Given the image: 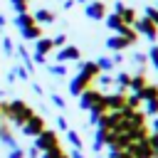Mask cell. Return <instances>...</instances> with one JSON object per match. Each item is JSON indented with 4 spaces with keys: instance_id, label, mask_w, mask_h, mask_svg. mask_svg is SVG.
Returning a JSON list of instances; mask_svg holds the SVG:
<instances>
[{
    "instance_id": "6da1fadb",
    "label": "cell",
    "mask_w": 158,
    "mask_h": 158,
    "mask_svg": "<svg viewBox=\"0 0 158 158\" xmlns=\"http://www.w3.org/2000/svg\"><path fill=\"white\" fill-rule=\"evenodd\" d=\"M15 25L20 27V35H22L25 40H40V37H42V25L35 20L32 12H20V15L15 17Z\"/></svg>"
},
{
    "instance_id": "7a4b0ae2",
    "label": "cell",
    "mask_w": 158,
    "mask_h": 158,
    "mask_svg": "<svg viewBox=\"0 0 158 158\" xmlns=\"http://www.w3.org/2000/svg\"><path fill=\"white\" fill-rule=\"evenodd\" d=\"M84 15H86L89 20H104V17L109 15V5H106L104 0H91V2H86Z\"/></svg>"
},
{
    "instance_id": "3957f363",
    "label": "cell",
    "mask_w": 158,
    "mask_h": 158,
    "mask_svg": "<svg viewBox=\"0 0 158 158\" xmlns=\"http://www.w3.org/2000/svg\"><path fill=\"white\" fill-rule=\"evenodd\" d=\"M133 27H136L138 35H146L148 40H158V25H156L151 17H138Z\"/></svg>"
},
{
    "instance_id": "277c9868",
    "label": "cell",
    "mask_w": 158,
    "mask_h": 158,
    "mask_svg": "<svg viewBox=\"0 0 158 158\" xmlns=\"http://www.w3.org/2000/svg\"><path fill=\"white\" fill-rule=\"evenodd\" d=\"M114 5H116V12L121 15V20H123L126 25H131V27H133V25H136V20H138L136 10H133V7H126L123 2H114Z\"/></svg>"
},
{
    "instance_id": "5b68a950",
    "label": "cell",
    "mask_w": 158,
    "mask_h": 158,
    "mask_svg": "<svg viewBox=\"0 0 158 158\" xmlns=\"http://www.w3.org/2000/svg\"><path fill=\"white\" fill-rule=\"evenodd\" d=\"M104 22H106V27H109V30H114L116 35H118V32L126 27V22L121 20V15H118V12H109V15L104 17Z\"/></svg>"
},
{
    "instance_id": "8992f818",
    "label": "cell",
    "mask_w": 158,
    "mask_h": 158,
    "mask_svg": "<svg viewBox=\"0 0 158 158\" xmlns=\"http://www.w3.org/2000/svg\"><path fill=\"white\" fill-rule=\"evenodd\" d=\"M131 44H133V42H131L128 37H123V35H114V37L106 40V47H109V49H116V52H118V49H126V47H131Z\"/></svg>"
},
{
    "instance_id": "52a82bcc",
    "label": "cell",
    "mask_w": 158,
    "mask_h": 158,
    "mask_svg": "<svg viewBox=\"0 0 158 158\" xmlns=\"http://www.w3.org/2000/svg\"><path fill=\"white\" fill-rule=\"evenodd\" d=\"M32 15H35V20H37L40 25H49V22H54V17H57L49 7H37Z\"/></svg>"
},
{
    "instance_id": "ba28073f",
    "label": "cell",
    "mask_w": 158,
    "mask_h": 158,
    "mask_svg": "<svg viewBox=\"0 0 158 158\" xmlns=\"http://www.w3.org/2000/svg\"><path fill=\"white\" fill-rule=\"evenodd\" d=\"M35 42H37L35 49H37V54H42V57H47V52L54 49V40H52V37H40V40H35Z\"/></svg>"
},
{
    "instance_id": "9c48e42d",
    "label": "cell",
    "mask_w": 158,
    "mask_h": 158,
    "mask_svg": "<svg viewBox=\"0 0 158 158\" xmlns=\"http://www.w3.org/2000/svg\"><path fill=\"white\" fill-rule=\"evenodd\" d=\"M81 57V52L77 49V47H72V44H64L62 49H59V54H57V59L59 62H67V59H79Z\"/></svg>"
},
{
    "instance_id": "30bf717a",
    "label": "cell",
    "mask_w": 158,
    "mask_h": 158,
    "mask_svg": "<svg viewBox=\"0 0 158 158\" xmlns=\"http://www.w3.org/2000/svg\"><path fill=\"white\" fill-rule=\"evenodd\" d=\"M10 5L15 7V12H30V0H10Z\"/></svg>"
},
{
    "instance_id": "8fae6325",
    "label": "cell",
    "mask_w": 158,
    "mask_h": 158,
    "mask_svg": "<svg viewBox=\"0 0 158 158\" xmlns=\"http://www.w3.org/2000/svg\"><path fill=\"white\" fill-rule=\"evenodd\" d=\"M148 59H151V62H153V67H158V44H156V47H151V49H148Z\"/></svg>"
},
{
    "instance_id": "7c38bea8",
    "label": "cell",
    "mask_w": 158,
    "mask_h": 158,
    "mask_svg": "<svg viewBox=\"0 0 158 158\" xmlns=\"http://www.w3.org/2000/svg\"><path fill=\"white\" fill-rule=\"evenodd\" d=\"M2 47H5V52H12V40L5 37V40H2Z\"/></svg>"
},
{
    "instance_id": "4fadbf2b",
    "label": "cell",
    "mask_w": 158,
    "mask_h": 158,
    "mask_svg": "<svg viewBox=\"0 0 158 158\" xmlns=\"http://www.w3.org/2000/svg\"><path fill=\"white\" fill-rule=\"evenodd\" d=\"M64 42H67V35H57L54 37V44H64Z\"/></svg>"
},
{
    "instance_id": "5bb4252c",
    "label": "cell",
    "mask_w": 158,
    "mask_h": 158,
    "mask_svg": "<svg viewBox=\"0 0 158 158\" xmlns=\"http://www.w3.org/2000/svg\"><path fill=\"white\" fill-rule=\"evenodd\" d=\"M74 2H77V0H64V10H72V7H74Z\"/></svg>"
},
{
    "instance_id": "9a60e30c",
    "label": "cell",
    "mask_w": 158,
    "mask_h": 158,
    "mask_svg": "<svg viewBox=\"0 0 158 158\" xmlns=\"http://www.w3.org/2000/svg\"><path fill=\"white\" fill-rule=\"evenodd\" d=\"M5 22H7V20H5V15H0V30H5Z\"/></svg>"
},
{
    "instance_id": "2e32d148",
    "label": "cell",
    "mask_w": 158,
    "mask_h": 158,
    "mask_svg": "<svg viewBox=\"0 0 158 158\" xmlns=\"http://www.w3.org/2000/svg\"><path fill=\"white\" fill-rule=\"evenodd\" d=\"M79 2H91V0H79Z\"/></svg>"
}]
</instances>
